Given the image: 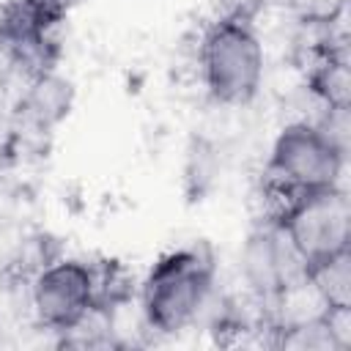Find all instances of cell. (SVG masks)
<instances>
[{
    "instance_id": "obj_1",
    "label": "cell",
    "mask_w": 351,
    "mask_h": 351,
    "mask_svg": "<svg viewBox=\"0 0 351 351\" xmlns=\"http://www.w3.org/2000/svg\"><path fill=\"white\" fill-rule=\"evenodd\" d=\"M197 69L206 93L225 107L250 104L266 77V47L244 8L219 14L197 44Z\"/></svg>"
},
{
    "instance_id": "obj_2",
    "label": "cell",
    "mask_w": 351,
    "mask_h": 351,
    "mask_svg": "<svg viewBox=\"0 0 351 351\" xmlns=\"http://www.w3.org/2000/svg\"><path fill=\"white\" fill-rule=\"evenodd\" d=\"M214 293V263L197 247L170 250L140 282V310L148 329L178 335L189 329Z\"/></svg>"
},
{
    "instance_id": "obj_3",
    "label": "cell",
    "mask_w": 351,
    "mask_h": 351,
    "mask_svg": "<svg viewBox=\"0 0 351 351\" xmlns=\"http://www.w3.org/2000/svg\"><path fill=\"white\" fill-rule=\"evenodd\" d=\"M346 159L348 154L340 151L315 121H291L274 134L263 176L269 189L285 200L299 192L343 184Z\"/></svg>"
},
{
    "instance_id": "obj_4",
    "label": "cell",
    "mask_w": 351,
    "mask_h": 351,
    "mask_svg": "<svg viewBox=\"0 0 351 351\" xmlns=\"http://www.w3.org/2000/svg\"><path fill=\"white\" fill-rule=\"evenodd\" d=\"M274 222L307 266L351 250V200L343 184L280 200Z\"/></svg>"
},
{
    "instance_id": "obj_5",
    "label": "cell",
    "mask_w": 351,
    "mask_h": 351,
    "mask_svg": "<svg viewBox=\"0 0 351 351\" xmlns=\"http://www.w3.org/2000/svg\"><path fill=\"white\" fill-rule=\"evenodd\" d=\"M99 274L80 258H58L30 282V307L49 332H77L99 304Z\"/></svg>"
},
{
    "instance_id": "obj_6",
    "label": "cell",
    "mask_w": 351,
    "mask_h": 351,
    "mask_svg": "<svg viewBox=\"0 0 351 351\" xmlns=\"http://www.w3.org/2000/svg\"><path fill=\"white\" fill-rule=\"evenodd\" d=\"M239 277L261 302H280L307 280V263L274 219L247 233L239 250Z\"/></svg>"
},
{
    "instance_id": "obj_7",
    "label": "cell",
    "mask_w": 351,
    "mask_h": 351,
    "mask_svg": "<svg viewBox=\"0 0 351 351\" xmlns=\"http://www.w3.org/2000/svg\"><path fill=\"white\" fill-rule=\"evenodd\" d=\"M71 104H74V85L60 74H55L52 69H47L30 80V88L22 99V112L38 129H49L71 112Z\"/></svg>"
},
{
    "instance_id": "obj_8",
    "label": "cell",
    "mask_w": 351,
    "mask_h": 351,
    "mask_svg": "<svg viewBox=\"0 0 351 351\" xmlns=\"http://www.w3.org/2000/svg\"><path fill=\"white\" fill-rule=\"evenodd\" d=\"M307 288L324 310L351 307V250L310 263Z\"/></svg>"
},
{
    "instance_id": "obj_9",
    "label": "cell",
    "mask_w": 351,
    "mask_h": 351,
    "mask_svg": "<svg viewBox=\"0 0 351 351\" xmlns=\"http://www.w3.org/2000/svg\"><path fill=\"white\" fill-rule=\"evenodd\" d=\"M321 107H351V74L343 47H326L307 77Z\"/></svg>"
},
{
    "instance_id": "obj_10",
    "label": "cell",
    "mask_w": 351,
    "mask_h": 351,
    "mask_svg": "<svg viewBox=\"0 0 351 351\" xmlns=\"http://www.w3.org/2000/svg\"><path fill=\"white\" fill-rule=\"evenodd\" d=\"M288 5L296 8L313 25H329L343 11L346 0H288Z\"/></svg>"
},
{
    "instance_id": "obj_11",
    "label": "cell",
    "mask_w": 351,
    "mask_h": 351,
    "mask_svg": "<svg viewBox=\"0 0 351 351\" xmlns=\"http://www.w3.org/2000/svg\"><path fill=\"white\" fill-rule=\"evenodd\" d=\"M47 16H52L55 22L63 16V14H69L71 8H77V5H82L85 0H33Z\"/></svg>"
}]
</instances>
